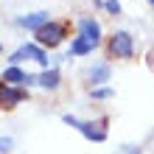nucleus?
<instances>
[{"label":"nucleus","mask_w":154,"mask_h":154,"mask_svg":"<svg viewBox=\"0 0 154 154\" xmlns=\"http://www.w3.org/2000/svg\"><path fill=\"white\" fill-rule=\"evenodd\" d=\"M67 37V25L65 23H56V20H48L45 25H39L34 31V42L39 48H56V45Z\"/></svg>","instance_id":"f257e3e1"},{"label":"nucleus","mask_w":154,"mask_h":154,"mask_svg":"<svg viewBox=\"0 0 154 154\" xmlns=\"http://www.w3.org/2000/svg\"><path fill=\"white\" fill-rule=\"evenodd\" d=\"M62 121H65L67 126H73V129H79L87 140H93V143H104L106 140V121L90 123V121H79V118H73V115H65Z\"/></svg>","instance_id":"f03ea898"},{"label":"nucleus","mask_w":154,"mask_h":154,"mask_svg":"<svg viewBox=\"0 0 154 154\" xmlns=\"http://www.w3.org/2000/svg\"><path fill=\"white\" fill-rule=\"evenodd\" d=\"M112 59H132L134 56V42H132V34L126 31H115L109 37V45H106Z\"/></svg>","instance_id":"7ed1b4c3"},{"label":"nucleus","mask_w":154,"mask_h":154,"mask_svg":"<svg viewBox=\"0 0 154 154\" xmlns=\"http://www.w3.org/2000/svg\"><path fill=\"white\" fill-rule=\"evenodd\" d=\"M23 59H31V62H39L42 67H48V53H45V48H39L37 42H28V45H23V48H17L11 53V65H17V62H23Z\"/></svg>","instance_id":"20e7f679"},{"label":"nucleus","mask_w":154,"mask_h":154,"mask_svg":"<svg viewBox=\"0 0 154 154\" xmlns=\"http://www.w3.org/2000/svg\"><path fill=\"white\" fill-rule=\"evenodd\" d=\"M25 98H28V93H25L23 87H11V84H3V81H0V109H14Z\"/></svg>","instance_id":"39448f33"},{"label":"nucleus","mask_w":154,"mask_h":154,"mask_svg":"<svg viewBox=\"0 0 154 154\" xmlns=\"http://www.w3.org/2000/svg\"><path fill=\"white\" fill-rule=\"evenodd\" d=\"M3 84H11V87H31V84H37V76H31V73H25V70H20L17 65H11V67L3 70Z\"/></svg>","instance_id":"423d86ee"},{"label":"nucleus","mask_w":154,"mask_h":154,"mask_svg":"<svg viewBox=\"0 0 154 154\" xmlns=\"http://www.w3.org/2000/svg\"><path fill=\"white\" fill-rule=\"evenodd\" d=\"M79 37H84L87 42L98 45V42H101V25H98L93 17H84V20L79 23Z\"/></svg>","instance_id":"0eeeda50"},{"label":"nucleus","mask_w":154,"mask_h":154,"mask_svg":"<svg viewBox=\"0 0 154 154\" xmlns=\"http://www.w3.org/2000/svg\"><path fill=\"white\" fill-rule=\"evenodd\" d=\"M48 20H51V17H48V11H34V14H25V17H20L17 23H20L23 28H31V31H37L39 25H45Z\"/></svg>","instance_id":"6e6552de"},{"label":"nucleus","mask_w":154,"mask_h":154,"mask_svg":"<svg viewBox=\"0 0 154 154\" xmlns=\"http://www.w3.org/2000/svg\"><path fill=\"white\" fill-rule=\"evenodd\" d=\"M37 84L45 87V90H56L59 87V70L56 67H45L42 73L37 76Z\"/></svg>","instance_id":"1a4fd4ad"},{"label":"nucleus","mask_w":154,"mask_h":154,"mask_svg":"<svg viewBox=\"0 0 154 154\" xmlns=\"http://www.w3.org/2000/svg\"><path fill=\"white\" fill-rule=\"evenodd\" d=\"M87 79H90V84H93V87L109 81V65H93V67H90V73H87Z\"/></svg>","instance_id":"9d476101"},{"label":"nucleus","mask_w":154,"mask_h":154,"mask_svg":"<svg viewBox=\"0 0 154 154\" xmlns=\"http://www.w3.org/2000/svg\"><path fill=\"white\" fill-rule=\"evenodd\" d=\"M93 48H95L93 42H87L84 37H76L73 42H70V51H67V59H70V56H84V53H93Z\"/></svg>","instance_id":"9b49d317"},{"label":"nucleus","mask_w":154,"mask_h":154,"mask_svg":"<svg viewBox=\"0 0 154 154\" xmlns=\"http://www.w3.org/2000/svg\"><path fill=\"white\" fill-rule=\"evenodd\" d=\"M115 93H112V90L109 87H95L93 90V98H112Z\"/></svg>","instance_id":"f8f14e48"},{"label":"nucleus","mask_w":154,"mask_h":154,"mask_svg":"<svg viewBox=\"0 0 154 154\" xmlns=\"http://www.w3.org/2000/svg\"><path fill=\"white\" fill-rule=\"evenodd\" d=\"M104 8L109 14H121V3H118V0H104Z\"/></svg>","instance_id":"ddd939ff"},{"label":"nucleus","mask_w":154,"mask_h":154,"mask_svg":"<svg viewBox=\"0 0 154 154\" xmlns=\"http://www.w3.org/2000/svg\"><path fill=\"white\" fill-rule=\"evenodd\" d=\"M11 146H14V140H11V137H0V154L11 151Z\"/></svg>","instance_id":"4468645a"},{"label":"nucleus","mask_w":154,"mask_h":154,"mask_svg":"<svg viewBox=\"0 0 154 154\" xmlns=\"http://www.w3.org/2000/svg\"><path fill=\"white\" fill-rule=\"evenodd\" d=\"M129 154H140V149H134V146H129Z\"/></svg>","instance_id":"2eb2a0df"},{"label":"nucleus","mask_w":154,"mask_h":154,"mask_svg":"<svg viewBox=\"0 0 154 154\" xmlns=\"http://www.w3.org/2000/svg\"><path fill=\"white\" fill-rule=\"evenodd\" d=\"M149 3H151V6H154V0H149Z\"/></svg>","instance_id":"dca6fc26"},{"label":"nucleus","mask_w":154,"mask_h":154,"mask_svg":"<svg viewBox=\"0 0 154 154\" xmlns=\"http://www.w3.org/2000/svg\"><path fill=\"white\" fill-rule=\"evenodd\" d=\"M0 51H3V45H0Z\"/></svg>","instance_id":"f3484780"}]
</instances>
